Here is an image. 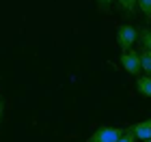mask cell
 Wrapping results in <instances>:
<instances>
[{
  "label": "cell",
  "instance_id": "6da1fadb",
  "mask_svg": "<svg viewBox=\"0 0 151 142\" xmlns=\"http://www.w3.org/2000/svg\"><path fill=\"white\" fill-rule=\"evenodd\" d=\"M125 133V129H121V127H97L91 136L86 138V142H119V138Z\"/></svg>",
  "mask_w": 151,
  "mask_h": 142
},
{
  "label": "cell",
  "instance_id": "7a4b0ae2",
  "mask_svg": "<svg viewBox=\"0 0 151 142\" xmlns=\"http://www.w3.org/2000/svg\"><path fill=\"white\" fill-rule=\"evenodd\" d=\"M136 41H138V30H136L132 24H121L119 28H116V43H119L121 52L132 50V45Z\"/></svg>",
  "mask_w": 151,
  "mask_h": 142
},
{
  "label": "cell",
  "instance_id": "3957f363",
  "mask_svg": "<svg viewBox=\"0 0 151 142\" xmlns=\"http://www.w3.org/2000/svg\"><path fill=\"white\" fill-rule=\"evenodd\" d=\"M119 60H121V67L129 73V76L138 78V73L142 71L140 69V54L138 52H136V50H125V52H121Z\"/></svg>",
  "mask_w": 151,
  "mask_h": 142
},
{
  "label": "cell",
  "instance_id": "277c9868",
  "mask_svg": "<svg viewBox=\"0 0 151 142\" xmlns=\"http://www.w3.org/2000/svg\"><path fill=\"white\" fill-rule=\"evenodd\" d=\"M132 129H134V133H136V140H140V142L151 140V118H145V121L134 123Z\"/></svg>",
  "mask_w": 151,
  "mask_h": 142
},
{
  "label": "cell",
  "instance_id": "5b68a950",
  "mask_svg": "<svg viewBox=\"0 0 151 142\" xmlns=\"http://www.w3.org/2000/svg\"><path fill=\"white\" fill-rule=\"evenodd\" d=\"M136 88L142 97H151V76H138L136 78Z\"/></svg>",
  "mask_w": 151,
  "mask_h": 142
},
{
  "label": "cell",
  "instance_id": "8992f818",
  "mask_svg": "<svg viewBox=\"0 0 151 142\" xmlns=\"http://www.w3.org/2000/svg\"><path fill=\"white\" fill-rule=\"evenodd\" d=\"M121 6L123 13H127V15H136L138 13V0H116Z\"/></svg>",
  "mask_w": 151,
  "mask_h": 142
},
{
  "label": "cell",
  "instance_id": "52a82bcc",
  "mask_svg": "<svg viewBox=\"0 0 151 142\" xmlns=\"http://www.w3.org/2000/svg\"><path fill=\"white\" fill-rule=\"evenodd\" d=\"M140 69L151 76V52L149 50H140Z\"/></svg>",
  "mask_w": 151,
  "mask_h": 142
},
{
  "label": "cell",
  "instance_id": "ba28073f",
  "mask_svg": "<svg viewBox=\"0 0 151 142\" xmlns=\"http://www.w3.org/2000/svg\"><path fill=\"white\" fill-rule=\"evenodd\" d=\"M138 41L142 45V50H149L151 52V28H142L138 32Z\"/></svg>",
  "mask_w": 151,
  "mask_h": 142
},
{
  "label": "cell",
  "instance_id": "9c48e42d",
  "mask_svg": "<svg viewBox=\"0 0 151 142\" xmlns=\"http://www.w3.org/2000/svg\"><path fill=\"white\" fill-rule=\"evenodd\" d=\"M138 11L151 22V0H138Z\"/></svg>",
  "mask_w": 151,
  "mask_h": 142
},
{
  "label": "cell",
  "instance_id": "30bf717a",
  "mask_svg": "<svg viewBox=\"0 0 151 142\" xmlns=\"http://www.w3.org/2000/svg\"><path fill=\"white\" fill-rule=\"evenodd\" d=\"M119 142H136V133H134V129H132V125L125 129V133L119 138Z\"/></svg>",
  "mask_w": 151,
  "mask_h": 142
},
{
  "label": "cell",
  "instance_id": "8fae6325",
  "mask_svg": "<svg viewBox=\"0 0 151 142\" xmlns=\"http://www.w3.org/2000/svg\"><path fill=\"white\" fill-rule=\"evenodd\" d=\"M114 2V0H97V6H99V9L101 11H108V9H110V4Z\"/></svg>",
  "mask_w": 151,
  "mask_h": 142
},
{
  "label": "cell",
  "instance_id": "7c38bea8",
  "mask_svg": "<svg viewBox=\"0 0 151 142\" xmlns=\"http://www.w3.org/2000/svg\"><path fill=\"white\" fill-rule=\"evenodd\" d=\"M4 108H6V106H4V101L0 99V118H2V114H4Z\"/></svg>",
  "mask_w": 151,
  "mask_h": 142
},
{
  "label": "cell",
  "instance_id": "4fadbf2b",
  "mask_svg": "<svg viewBox=\"0 0 151 142\" xmlns=\"http://www.w3.org/2000/svg\"><path fill=\"white\" fill-rule=\"evenodd\" d=\"M145 142H151V140H145Z\"/></svg>",
  "mask_w": 151,
  "mask_h": 142
},
{
  "label": "cell",
  "instance_id": "5bb4252c",
  "mask_svg": "<svg viewBox=\"0 0 151 142\" xmlns=\"http://www.w3.org/2000/svg\"><path fill=\"white\" fill-rule=\"evenodd\" d=\"M0 99H2V97H0Z\"/></svg>",
  "mask_w": 151,
  "mask_h": 142
}]
</instances>
